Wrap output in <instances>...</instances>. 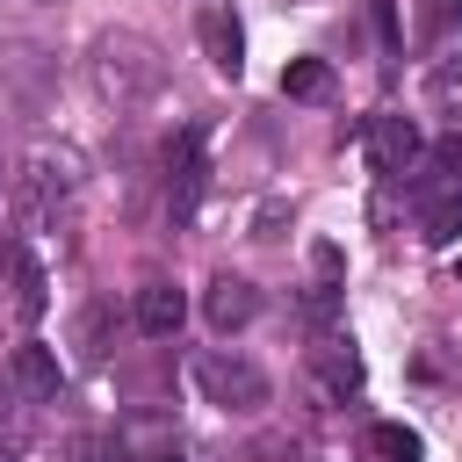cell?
<instances>
[{"mask_svg": "<svg viewBox=\"0 0 462 462\" xmlns=\"http://www.w3.org/2000/svg\"><path fill=\"white\" fill-rule=\"evenodd\" d=\"M159 87H166V58H159L152 36L108 29V36L94 43V94H101L108 108H144Z\"/></svg>", "mask_w": 462, "mask_h": 462, "instance_id": "6da1fadb", "label": "cell"}, {"mask_svg": "<svg viewBox=\"0 0 462 462\" xmlns=\"http://www.w3.org/2000/svg\"><path fill=\"white\" fill-rule=\"evenodd\" d=\"M72 195H79V166H72V159L36 152V159L14 173V217H22L29 231H43V224L72 217Z\"/></svg>", "mask_w": 462, "mask_h": 462, "instance_id": "7a4b0ae2", "label": "cell"}, {"mask_svg": "<svg viewBox=\"0 0 462 462\" xmlns=\"http://www.w3.org/2000/svg\"><path fill=\"white\" fill-rule=\"evenodd\" d=\"M195 390H202L217 411H260V404H267V375H260L245 354H202V361H195Z\"/></svg>", "mask_w": 462, "mask_h": 462, "instance_id": "3957f363", "label": "cell"}, {"mask_svg": "<svg viewBox=\"0 0 462 462\" xmlns=\"http://www.w3.org/2000/svg\"><path fill=\"white\" fill-rule=\"evenodd\" d=\"M361 144H368V166L390 173V180H404V173L419 166V130H411V116H368Z\"/></svg>", "mask_w": 462, "mask_h": 462, "instance_id": "277c9868", "label": "cell"}, {"mask_svg": "<svg viewBox=\"0 0 462 462\" xmlns=\"http://www.w3.org/2000/svg\"><path fill=\"white\" fill-rule=\"evenodd\" d=\"M195 195H202V130H180L166 144V217L188 224L195 217Z\"/></svg>", "mask_w": 462, "mask_h": 462, "instance_id": "5b68a950", "label": "cell"}, {"mask_svg": "<svg viewBox=\"0 0 462 462\" xmlns=\"http://www.w3.org/2000/svg\"><path fill=\"white\" fill-rule=\"evenodd\" d=\"M195 43H202V58H209L217 72H231V79H238V65H245V29H238L231 0H209V7L195 14Z\"/></svg>", "mask_w": 462, "mask_h": 462, "instance_id": "8992f818", "label": "cell"}, {"mask_svg": "<svg viewBox=\"0 0 462 462\" xmlns=\"http://www.w3.org/2000/svg\"><path fill=\"white\" fill-rule=\"evenodd\" d=\"M419 231L433 245H455L462 238V180L455 173H426L419 180Z\"/></svg>", "mask_w": 462, "mask_h": 462, "instance_id": "52a82bcc", "label": "cell"}, {"mask_svg": "<svg viewBox=\"0 0 462 462\" xmlns=\"http://www.w3.org/2000/svg\"><path fill=\"white\" fill-rule=\"evenodd\" d=\"M202 310H209V325H217V332H238V325H253V318H260V289H253L245 274H217V282H209V296H202Z\"/></svg>", "mask_w": 462, "mask_h": 462, "instance_id": "ba28073f", "label": "cell"}, {"mask_svg": "<svg viewBox=\"0 0 462 462\" xmlns=\"http://www.w3.org/2000/svg\"><path fill=\"white\" fill-rule=\"evenodd\" d=\"M7 375H14V390L29 397V404H51L58 397V383H65V368H58V354L51 346H14V361H7Z\"/></svg>", "mask_w": 462, "mask_h": 462, "instance_id": "9c48e42d", "label": "cell"}, {"mask_svg": "<svg viewBox=\"0 0 462 462\" xmlns=\"http://www.w3.org/2000/svg\"><path fill=\"white\" fill-rule=\"evenodd\" d=\"M180 318H188V296H180L173 282H144V289H137V332H144V339H173Z\"/></svg>", "mask_w": 462, "mask_h": 462, "instance_id": "30bf717a", "label": "cell"}, {"mask_svg": "<svg viewBox=\"0 0 462 462\" xmlns=\"http://www.w3.org/2000/svg\"><path fill=\"white\" fill-rule=\"evenodd\" d=\"M310 368H318V383L325 390H361V354L346 346V339H325V346H310Z\"/></svg>", "mask_w": 462, "mask_h": 462, "instance_id": "8fae6325", "label": "cell"}, {"mask_svg": "<svg viewBox=\"0 0 462 462\" xmlns=\"http://www.w3.org/2000/svg\"><path fill=\"white\" fill-rule=\"evenodd\" d=\"M282 94H296V101H325V94H332V72H325V58H289V72H282Z\"/></svg>", "mask_w": 462, "mask_h": 462, "instance_id": "7c38bea8", "label": "cell"}, {"mask_svg": "<svg viewBox=\"0 0 462 462\" xmlns=\"http://www.w3.org/2000/svg\"><path fill=\"white\" fill-rule=\"evenodd\" d=\"M368 455L375 462H419V433L397 426V419H383V426H368Z\"/></svg>", "mask_w": 462, "mask_h": 462, "instance_id": "4fadbf2b", "label": "cell"}, {"mask_svg": "<svg viewBox=\"0 0 462 462\" xmlns=\"http://www.w3.org/2000/svg\"><path fill=\"white\" fill-rule=\"evenodd\" d=\"M426 101H433V116H455L462 123V58H448V65L426 72Z\"/></svg>", "mask_w": 462, "mask_h": 462, "instance_id": "5bb4252c", "label": "cell"}, {"mask_svg": "<svg viewBox=\"0 0 462 462\" xmlns=\"http://www.w3.org/2000/svg\"><path fill=\"white\" fill-rule=\"evenodd\" d=\"M462 22V0H419V22H411V43H440L448 29Z\"/></svg>", "mask_w": 462, "mask_h": 462, "instance_id": "9a60e30c", "label": "cell"}, {"mask_svg": "<svg viewBox=\"0 0 462 462\" xmlns=\"http://www.w3.org/2000/svg\"><path fill=\"white\" fill-rule=\"evenodd\" d=\"M14 310L22 318H43V267L29 253H14Z\"/></svg>", "mask_w": 462, "mask_h": 462, "instance_id": "2e32d148", "label": "cell"}, {"mask_svg": "<svg viewBox=\"0 0 462 462\" xmlns=\"http://www.w3.org/2000/svg\"><path fill=\"white\" fill-rule=\"evenodd\" d=\"M79 361H108V303L79 310Z\"/></svg>", "mask_w": 462, "mask_h": 462, "instance_id": "e0dca14e", "label": "cell"}, {"mask_svg": "<svg viewBox=\"0 0 462 462\" xmlns=\"http://www.w3.org/2000/svg\"><path fill=\"white\" fill-rule=\"evenodd\" d=\"M22 448H29V411L14 404V411H0V462H14Z\"/></svg>", "mask_w": 462, "mask_h": 462, "instance_id": "ac0fdd59", "label": "cell"}, {"mask_svg": "<svg viewBox=\"0 0 462 462\" xmlns=\"http://www.w3.org/2000/svg\"><path fill=\"white\" fill-rule=\"evenodd\" d=\"M426 166H433V173H455V180H462V137H440V144L426 152Z\"/></svg>", "mask_w": 462, "mask_h": 462, "instance_id": "d6986e66", "label": "cell"}, {"mask_svg": "<svg viewBox=\"0 0 462 462\" xmlns=\"http://www.w3.org/2000/svg\"><path fill=\"white\" fill-rule=\"evenodd\" d=\"M65 462H94V448H87V440H72V448H65Z\"/></svg>", "mask_w": 462, "mask_h": 462, "instance_id": "ffe728a7", "label": "cell"}, {"mask_svg": "<svg viewBox=\"0 0 462 462\" xmlns=\"http://www.w3.org/2000/svg\"><path fill=\"white\" fill-rule=\"evenodd\" d=\"M159 462H180V455H159Z\"/></svg>", "mask_w": 462, "mask_h": 462, "instance_id": "44dd1931", "label": "cell"}]
</instances>
